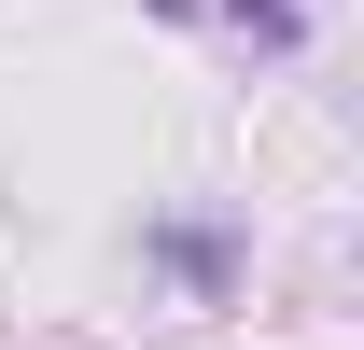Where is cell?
I'll list each match as a JSON object with an SVG mask.
<instances>
[{
	"instance_id": "6da1fadb",
	"label": "cell",
	"mask_w": 364,
	"mask_h": 350,
	"mask_svg": "<svg viewBox=\"0 0 364 350\" xmlns=\"http://www.w3.org/2000/svg\"><path fill=\"white\" fill-rule=\"evenodd\" d=\"M225 14H267V28H294V0H225Z\"/></svg>"
}]
</instances>
